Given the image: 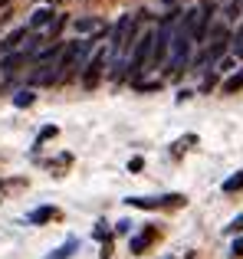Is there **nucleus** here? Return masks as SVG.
I'll list each match as a JSON object with an SVG mask.
<instances>
[{
  "label": "nucleus",
  "mask_w": 243,
  "mask_h": 259,
  "mask_svg": "<svg viewBox=\"0 0 243 259\" xmlns=\"http://www.w3.org/2000/svg\"><path fill=\"white\" fill-rule=\"evenodd\" d=\"M191 43H194V36H191V26H187V17H184L181 26L174 30V36H171V63H174V69H181V66L187 63Z\"/></svg>",
  "instance_id": "obj_1"
},
{
  "label": "nucleus",
  "mask_w": 243,
  "mask_h": 259,
  "mask_svg": "<svg viewBox=\"0 0 243 259\" xmlns=\"http://www.w3.org/2000/svg\"><path fill=\"white\" fill-rule=\"evenodd\" d=\"M151 46H154V33H145L141 39H135L132 59H128V76H141L151 63Z\"/></svg>",
  "instance_id": "obj_2"
},
{
  "label": "nucleus",
  "mask_w": 243,
  "mask_h": 259,
  "mask_svg": "<svg viewBox=\"0 0 243 259\" xmlns=\"http://www.w3.org/2000/svg\"><path fill=\"white\" fill-rule=\"evenodd\" d=\"M132 33H135V20L128 17H118V23H115V30H112V50L115 53H122V50H128V46L135 43L132 39Z\"/></svg>",
  "instance_id": "obj_3"
},
{
  "label": "nucleus",
  "mask_w": 243,
  "mask_h": 259,
  "mask_svg": "<svg viewBox=\"0 0 243 259\" xmlns=\"http://www.w3.org/2000/svg\"><path fill=\"white\" fill-rule=\"evenodd\" d=\"M102 69H105V50H99L96 56H92V63L86 66L83 82H86V85H96V82H99V76H102Z\"/></svg>",
  "instance_id": "obj_4"
},
{
  "label": "nucleus",
  "mask_w": 243,
  "mask_h": 259,
  "mask_svg": "<svg viewBox=\"0 0 243 259\" xmlns=\"http://www.w3.org/2000/svg\"><path fill=\"white\" fill-rule=\"evenodd\" d=\"M53 17H56V13H53L50 7H39V10L33 13V17H30V23H26V26H30V30H39V26L53 23Z\"/></svg>",
  "instance_id": "obj_5"
},
{
  "label": "nucleus",
  "mask_w": 243,
  "mask_h": 259,
  "mask_svg": "<svg viewBox=\"0 0 243 259\" xmlns=\"http://www.w3.org/2000/svg\"><path fill=\"white\" fill-rule=\"evenodd\" d=\"M151 240H154V227L141 230V233L132 240V253H135V256H138V253H145V249H148V243H151Z\"/></svg>",
  "instance_id": "obj_6"
},
{
  "label": "nucleus",
  "mask_w": 243,
  "mask_h": 259,
  "mask_svg": "<svg viewBox=\"0 0 243 259\" xmlns=\"http://www.w3.org/2000/svg\"><path fill=\"white\" fill-rule=\"evenodd\" d=\"M72 30H76V33H99V30H102V20H96V17L76 20V23H72Z\"/></svg>",
  "instance_id": "obj_7"
},
{
  "label": "nucleus",
  "mask_w": 243,
  "mask_h": 259,
  "mask_svg": "<svg viewBox=\"0 0 243 259\" xmlns=\"http://www.w3.org/2000/svg\"><path fill=\"white\" fill-rule=\"evenodd\" d=\"M240 13H243V0H227L224 4V17L227 20H237Z\"/></svg>",
  "instance_id": "obj_8"
},
{
  "label": "nucleus",
  "mask_w": 243,
  "mask_h": 259,
  "mask_svg": "<svg viewBox=\"0 0 243 259\" xmlns=\"http://www.w3.org/2000/svg\"><path fill=\"white\" fill-rule=\"evenodd\" d=\"M50 217H53V207H39L26 217V223H43V220H50Z\"/></svg>",
  "instance_id": "obj_9"
},
{
  "label": "nucleus",
  "mask_w": 243,
  "mask_h": 259,
  "mask_svg": "<svg viewBox=\"0 0 243 259\" xmlns=\"http://www.w3.org/2000/svg\"><path fill=\"white\" fill-rule=\"evenodd\" d=\"M243 187V171L240 174H233V177H227L224 181V194H233V190H240Z\"/></svg>",
  "instance_id": "obj_10"
},
{
  "label": "nucleus",
  "mask_w": 243,
  "mask_h": 259,
  "mask_svg": "<svg viewBox=\"0 0 243 259\" xmlns=\"http://www.w3.org/2000/svg\"><path fill=\"white\" fill-rule=\"evenodd\" d=\"M240 85H243V69L237 72V76H230V79H227V82H224V92H237Z\"/></svg>",
  "instance_id": "obj_11"
},
{
  "label": "nucleus",
  "mask_w": 243,
  "mask_h": 259,
  "mask_svg": "<svg viewBox=\"0 0 243 259\" xmlns=\"http://www.w3.org/2000/svg\"><path fill=\"white\" fill-rule=\"evenodd\" d=\"M23 63V56H7L4 59V76H10V72H17V66Z\"/></svg>",
  "instance_id": "obj_12"
},
{
  "label": "nucleus",
  "mask_w": 243,
  "mask_h": 259,
  "mask_svg": "<svg viewBox=\"0 0 243 259\" xmlns=\"http://www.w3.org/2000/svg\"><path fill=\"white\" fill-rule=\"evenodd\" d=\"M23 36H26V26H23V30H17V33H10V36L4 39V50H10V46H17V43H20Z\"/></svg>",
  "instance_id": "obj_13"
},
{
  "label": "nucleus",
  "mask_w": 243,
  "mask_h": 259,
  "mask_svg": "<svg viewBox=\"0 0 243 259\" xmlns=\"http://www.w3.org/2000/svg\"><path fill=\"white\" fill-rule=\"evenodd\" d=\"M72 249H76V240H69V243H66V246H63V249H59V253H56V256H53V259H66V256H69V253H72Z\"/></svg>",
  "instance_id": "obj_14"
},
{
  "label": "nucleus",
  "mask_w": 243,
  "mask_h": 259,
  "mask_svg": "<svg viewBox=\"0 0 243 259\" xmlns=\"http://www.w3.org/2000/svg\"><path fill=\"white\" fill-rule=\"evenodd\" d=\"M233 53L243 56V30H237V36H233Z\"/></svg>",
  "instance_id": "obj_15"
},
{
  "label": "nucleus",
  "mask_w": 243,
  "mask_h": 259,
  "mask_svg": "<svg viewBox=\"0 0 243 259\" xmlns=\"http://www.w3.org/2000/svg\"><path fill=\"white\" fill-rule=\"evenodd\" d=\"M33 102V92H20L17 99H13V105H30Z\"/></svg>",
  "instance_id": "obj_16"
},
{
  "label": "nucleus",
  "mask_w": 243,
  "mask_h": 259,
  "mask_svg": "<svg viewBox=\"0 0 243 259\" xmlns=\"http://www.w3.org/2000/svg\"><path fill=\"white\" fill-rule=\"evenodd\" d=\"M53 135H56V128H43V132H39V141H46V138H53Z\"/></svg>",
  "instance_id": "obj_17"
},
{
  "label": "nucleus",
  "mask_w": 243,
  "mask_h": 259,
  "mask_svg": "<svg viewBox=\"0 0 243 259\" xmlns=\"http://www.w3.org/2000/svg\"><path fill=\"white\" fill-rule=\"evenodd\" d=\"M128 171H141V158H132V161H128Z\"/></svg>",
  "instance_id": "obj_18"
},
{
  "label": "nucleus",
  "mask_w": 243,
  "mask_h": 259,
  "mask_svg": "<svg viewBox=\"0 0 243 259\" xmlns=\"http://www.w3.org/2000/svg\"><path fill=\"white\" fill-rule=\"evenodd\" d=\"M233 256H243V240H237V243H233Z\"/></svg>",
  "instance_id": "obj_19"
},
{
  "label": "nucleus",
  "mask_w": 243,
  "mask_h": 259,
  "mask_svg": "<svg viewBox=\"0 0 243 259\" xmlns=\"http://www.w3.org/2000/svg\"><path fill=\"white\" fill-rule=\"evenodd\" d=\"M4 4H7V0H0V7H4Z\"/></svg>",
  "instance_id": "obj_20"
}]
</instances>
